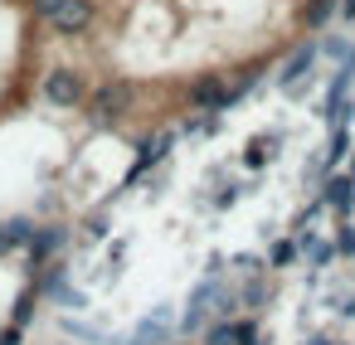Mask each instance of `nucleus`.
<instances>
[{
	"label": "nucleus",
	"mask_w": 355,
	"mask_h": 345,
	"mask_svg": "<svg viewBox=\"0 0 355 345\" xmlns=\"http://www.w3.org/2000/svg\"><path fill=\"white\" fill-rule=\"evenodd\" d=\"M340 15H345V20H355V0H340Z\"/></svg>",
	"instance_id": "2"
},
{
	"label": "nucleus",
	"mask_w": 355,
	"mask_h": 345,
	"mask_svg": "<svg viewBox=\"0 0 355 345\" xmlns=\"http://www.w3.org/2000/svg\"><path fill=\"white\" fill-rule=\"evenodd\" d=\"M64 0H0V127H10L40 88H49L44 35H54V15Z\"/></svg>",
	"instance_id": "1"
}]
</instances>
